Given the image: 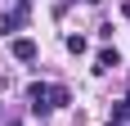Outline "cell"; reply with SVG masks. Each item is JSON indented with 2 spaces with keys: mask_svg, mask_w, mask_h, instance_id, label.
<instances>
[{
  "mask_svg": "<svg viewBox=\"0 0 130 126\" xmlns=\"http://www.w3.org/2000/svg\"><path fill=\"white\" fill-rule=\"evenodd\" d=\"M18 27H27V9H9V14H0V36H13Z\"/></svg>",
  "mask_w": 130,
  "mask_h": 126,
  "instance_id": "cell-1",
  "label": "cell"
},
{
  "mask_svg": "<svg viewBox=\"0 0 130 126\" xmlns=\"http://www.w3.org/2000/svg\"><path fill=\"white\" fill-rule=\"evenodd\" d=\"M27 99H31V113H50V86H40V81H36V86H31V90H27Z\"/></svg>",
  "mask_w": 130,
  "mask_h": 126,
  "instance_id": "cell-2",
  "label": "cell"
},
{
  "mask_svg": "<svg viewBox=\"0 0 130 126\" xmlns=\"http://www.w3.org/2000/svg\"><path fill=\"white\" fill-rule=\"evenodd\" d=\"M117 63H121V54H117V50H99V54H94V72H112Z\"/></svg>",
  "mask_w": 130,
  "mask_h": 126,
  "instance_id": "cell-3",
  "label": "cell"
},
{
  "mask_svg": "<svg viewBox=\"0 0 130 126\" xmlns=\"http://www.w3.org/2000/svg\"><path fill=\"white\" fill-rule=\"evenodd\" d=\"M13 59H23V63H31V59H36V41H27V36H18V41H13Z\"/></svg>",
  "mask_w": 130,
  "mask_h": 126,
  "instance_id": "cell-4",
  "label": "cell"
},
{
  "mask_svg": "<svg viewBox=\"0 0 130 126\" xmlns=\"http://www.w3.org/2000/svg\"><path fill=\"white\" fill-rule=\"evenodd\" d=\"M67 104V86H50V108H63Z\"/></svg>",
  "mask_w": 130,
  "mask_h": 126,
  "instance_id": "cell-5",
  "label": "cell"
},
{
  "mask_svg": "<svg viewBox=\"0 0 130 126\" xmlns=\"http://www.w3.org/2000/svg\"><path fill=\"white\" fill-rule=\"evenodd\" d=\"M67 50H72V54H85L90 45H85V36H67Z\"/></svg>",
  "mask_w": 130,
  "mask_h": 126,
  "instance_id": "cell-6",
  "label": "cell"
},
{
  "mask_svg": "<svg viewBox=\"0 0 130 126\" xmlns=\"http://www.w3.org/2000/svg\"><path fill=\"white\" fill-rule=\"evenodd\" d=\"M27 5H31V0H18V9H27Z\"/></svg>",
  "mask_w": 130,
  "mask_h": 126,
  "instance_id": "cell-7",
  "label": "cell"
},
{
  "mask_svg": "<svg viewBox=\"0 0 130 126\" xmlns=\"http://www.w3.org/2000/svg\"><path fill=\"white\" fill-rule=\"evenodd\" d=\"M5 126H23V122H5Z\"/></svg>",
  "mask_w": 130,
  "mask_h": 126,
  "instance_id": "cell-8",
  "label": "cell"
},
{
  "mask_svg": "<svg viewBox=\"0 0 130 126\" xmlns=\"http://www.w3.org/2000/svg\"><path fill=\"white\" fill-rule=\"evenodd\" d=\"M126 14H130V5H126Z\"/></svg>",
  "mask_w": 130,
  "mask_h": 126,
  "instance_id": "cell-9",
  "label": "cell"
}]
</instances>
